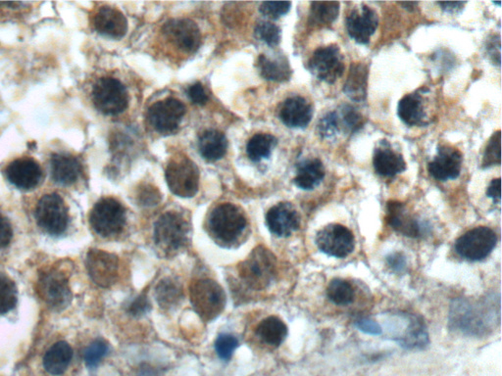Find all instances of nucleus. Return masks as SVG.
<instances>
[{
	"label": "nucleus",
	"instance_id": "nucleus-31",
	"mask_svg": "<svg viewBox=\"0 0 502 376\" xmlns=\"http://www.w3.org/2000/svg\"><path fill=\"white\" fill-rule=\"evenodd\" d=\"M409 325L404 335L396 339L397 343L406 350H422L430 344L425 323L416 315H407Z\"/></svg>",
	"mask_w": 502,
	"mask_h": 376
},
{
	"label": "nucleus",
	"instance_id": "nucleus-41",
	"mask_svg": "<svg viewBox=\"0 0 502 376\" xmlns=\"http://www.w3.org/2000/svg\"><path fill=\"white\" fill-rule=\"evenodd\" d=\"M255 36L267 46L274 47L281 43V28L270 22H260L255 28Z\"/></svg>",
	"mask_w": 502,
	"mask_h": 376
},
{
	"label": "nucleus",
	"instance_id": "nucleus-40",
	"mask_svg": "<svg viewBox=\"0 0 502 376\" xmlns=\"http://www.w3.org/2000/svg\"><path fill=\"white\" fill-rule=\"evenodd\" d=\"M501 130H498L491 135L488 145H486L483 156V168H490V167L501 164Z\"/></svg>",
	"mask_w": 502,
	"mask_h": 376
},
{
	"label": "nucleus",
	"instance_id": "nucleus-2",
	"mask_svg": "<svg viewBox=\"0 0 502 376\" xmlns=\"http://www.w3.org/2000/svg\"><path fill=\"white\" fill-rule=\"evenodd\" d=\"M190 234V224L182 214L166 212L154 226V242L164 254L173 255L185 248Z\"/></svg>",
	"mask_w": 502,
	"mask_h": 376
},
{
	"label": "nucleus",
	"instance_id": "nucleus-14",
	"mask_svg": "<svg viewBox=\"0 0 502 376\" xmlns=\"http://www.w3.org/2000/svg\"><path fill=\"white\" fill-rule=\"evenodd\" d=\"M86 266L91 281L103 288L113 286L119 276V258L106 251H88Z\"/></svg>",
	"mask_w": 502,
	"mask_h": 376
},
{
	"label": "nucleus",
	"instance_id": "nucleus-43",
	"mask_svg": "<svg viewBox=\"0 0 502 376\" xmlns=\"http://www.w3.org/2000/svg\"><path fill=\"white\" fill-rule=\"evenodd\" d=\"M107 352H108V345L101 339H98L88 345L83 352V360L86 367L90 368L98 367L99 362L106 356Z\"/></svg>",
	"mask_w": 502,
	"mask_h": 376
},
{
	"label": "nucleus",
	"instance_id": "nucleus-54",
	"mask_svg": "<svg viewBox=\"0 0 502 376\" xmlns=\"http://www.w3.org/2000/svg\"><path fill=\"white\" fill-rule=\"evenodd\" d=\"M438 4L444 11L454 14V13H457L462 10L466 2H438Z\"/></svg>",
	"mask_w": 502,
	"mask_h": 376
},
{
	"label": "nucleus",
	"instance_id": "nucleus-4",
	"mask_svg": "<svg viewBox=\"0 0 502 376\" xmlns=\"http://www.w3.org/2000/svg\"><path fill=\"white\" fill-rule=\"evenodd\" d=\"M190 296L193 310L206 323L218 318L226 306L224 289L213 279H196L190 284Z\"/></svg>",
	"mask_w": 502,
	"mask_h": 376
},
{
	"label": "nucleus",
	"instance_id": "nucleus-23",
	"mask_svg": "<svg viewBox=\"0 0 502 376\" xmlns=\"http://www.w3.org/2000/svg\"><path fill=\"white\" fill-rule=\"evenodd\" d=\"M94 30L111 38H121L128 31V21L116 8L103 6L93 18Z\"/></svg>",
	"mask_w": 502,
	"mask_h": 376
},
{
	"label": "nucleus",
	"instance_id": "nucleus-1",
	"mask_svg": "<svg viewBox=\"0 0 502 376\" xmlns=\"http://www.w3.org/2000/svg\"><path fill=\"white\" fill-rule=\"evenodd\" d=\"M496 315L486 301L459 298L451 304L449 326L466 335L482 336L493 328Z\"/></svg>",
	"mask_w": 502,
	"mask_h": 376
},
{
	"label": "nucleus",
	"instance_id": "nucleus-47",
	"mask_svg": "<svg viewBox=\"0 0 502 376\" xmlns=\"http://www.w3.org/2000/svg\"><path fill=\"white\" fill-rule=\"evenodd\" d=\"M386 261L389 268H391L394 273L402 274L407 270L406 257H405L404 253L399 252V251L392 252L391 254L386 256Z\"/></svg>",
	"mask_w": 502,
	"mask_h": 376
},
{
	"label": "nucleus",
	"instance_id": "nucleus-39",
	"mask_svg": "<svg viewBox=\"0 0 502 376\" xmlns=\"http://www.w3.org/2000/svg\"><path fill=\"white\" fill-rule=\"evenodd\" d=\"M342 130L345 132L354 133L364 125L365 119L363 115L355 107L349 104H344L337 112Z\"/></svg>",
	"mask_w": 502,
	"mask_h": 376
},
{
	"label": "nucleus",
	"instance_id": "nucleus-10",
	"mask_svg": "<svg viewBox=\"0 0 502 376\" xmlns=\"http://www.w3.org/2000/svg\"><path fill=\"white\" fill-rule=\"evenodd\" d=\"M498 243V235L488 226H478L461 235L455 242L460 257L472 262L488 258Z\"/></svg>",
	"mask_w": 502,
	"mask_h": 376
},
{
	"label": "nucleus",
	"instance_id": "nucleus-7",
	"mask_svg": "<svg viewBox=\"0 0 502 376\" xmlns=\"http://www.w3.org/2000/svg\"><path fill=\"white\" fill-rule=\"evenodd\" d=\"M124 206L114 198H102L90 214V224L94 231L102 237L121 234L125 224Z\"/></svg>",
	"mask_w": 502,
	"mask_h": 376
},
{
	"label": "nucleus",
	"instance_id": "nucleus-37",
	"mask_svg": "<svg viewBox=\"0 0 502 376\" xmlns=\"http://www.w3.org/2000/svg\"><path fill=\"white\" fill-rule=\"evenodd\" d=\"M327 296L329 301L337 306L349 305L354 299V289L349 281L342 278H334L327 287Z\"/></svg>",
	"mask_w": 502,
	"mask_h": 376
},
{
	"label": "nucleus",
	"instance_id": "nucleus-29",
	"mask_svg": "<svg viewBox=\"0 0 502 376\" xmlns=\"http://www.w3.org/2000/svg\"><path fill=\"white\" fill-rule=\"evenodd\" d=\"M227 149V138L224 133L219 130H205L198 138V151L206 161L220 160L226 154Z\"/></svg>",
	"mask_w": 502,
	"mask_h": 376
},
{
	"label": "nucleus",
	"instance_id": "nucleus-22",
	"mask_svg": "<svg viewBox=\"0 0 502 376\" xmlns=\"http://www.w3.org/2000/svg\"><path fill=\"white\" fill-rule=\"evenodd\" d=\"M279 116L287 127L304 129L312 120L313 107L304 98L292 96L282 104Z\"/></svg>",
	"mask_w": 502,
	"mask_h": 376
},
{
	"label": "nucleus",
	"instance_id": "nucleus-21",
	"mask_svg": "<svg viewBox=\"0 0 502 376\" xmlns=\"http://www.w3.org/2000/svg\"><path fill=\"white\" fill-rule=\"evenodd\" d=\"M386 219L392 229L404 236L417 239L423 234L424 226L419 219L409 213L405 204L399 201H389Z\"/></svg>",
	"mask_w": 502,
	"mask_h": 376
},
{
	"label": "nucleus",
	"instance_id": "nucleus-36",
	"mask_svg": "<svg viewBox=\"0 0 502 376\" xmlns=\"http://www.w3.org/2000/svg\"><path fill=\"white\" fill-rule=\"evenodd\" d=\"M276 145L277 138L268 133H258L253 135L247 145L248 158L253 162L268 158Z\"/></svg>",
	"mask_w": 502,
	"mask_h": 376
},
{
	"label": "nucleus",
	"instance_id": "nucleus-44",
	"mask_svg": "<svg viewBox=\"0 0 502 376\" xmlns=\"http://www.w3.org/2000/svg\"><path fill=\"white\" fill-rule=\"evenodd\" d=\"M239 347V341L231 334H221L215 341V351L220 359L230 360L235 350Z\"/></svg>",
	"mask_w": 502,
	"mask_h": 376
},
{
	"label": "nucleus",
	"instance_id": "nucleus-8",
	"mask_svg": "<svg viewBox=\"0 0 502 376\" xmlns=\"http://www.w3.org/2000/svg\"><path fill=\"white\" fill-rule=\"evenodd\" d=\"M35 216L38 226L51 235L64 234L69 224L66 204L57 193H51L41 198L36 205Z\"/></svg>",
	"mask_w": 502,
	"mask_h": 376
},
{
	"label": "nucleus",
	"instance_id": "nucleus-26",
	"mask_svg": "<svg viewBox=\"0 0 502 376\" xmlns=\"http://www.w3.org/2000/svg\"><path fill=\"white\" fill-rule=\"evenodd\" d=\"M51 177L57 184H75L82 174V164L75 157L54 154L51 160Z\"/></svg>",
	"mask_w": 502,
	"mask_h": 376
},
{
	"label": "nucleus",
	"instance_id": "nucleus-46",
	"mask_svg": "<svg viewBox=\"0 0 502 376\" xmlns=\"http://www.w3.org/2000/svg\"><path fill=\"white\" fill-rule=\"evenodd\" d=\"M150 309L151 305L148 295L143 292L128 305L127 312L133 317H140V315H146Z\"/></svg>",
	"mask_w": 502,
	"mask_h": 376
},
{
	"label": "nucleus",
	"instance_id": "nucleus-11",
	"mask_svg": "<svg viewBox=\"0 0 502 376\" xmlns=\"http://www.w3.org/2000/svg\"><path fill=\"white\" fill-rule=\"evenodd\" d=\"M308 70L321 82L333 85L344 75V57L337 44L319 47L308 61Z\"/></svg>",
	"mask_w": 502,
	"mask_h": 376
},
{
	"label": "nucleus",
	"instance_id": "nucleus-16",
	"mask_svg": "<svg viewBox=\"0 0 502 376\" xmlns=\"http://www.w3.org/2000/svg\"><path fill=\"white\" fill-rule=\"evenodd\" d=\"M378 26V14L365 4L353 9L345 20L347 33L353 41L360 44H367L370 41Z\"/></svg>",
	"mask_w": 502,
	"mask_h": 376
},
{
	"label": "nucleus",
	"instance_id": "nucleus-9",
	"mask_svg": "<svg viewBox=\"0 0 502 376\" xmlns=\"http://www.w3.org/2000/svg\"><path fill=\"white\" fill-rule=\"evenodd\" d=\"M91 94L94 107L107 116L121 114L129 103L124 85L113 78H101L94 85Z\"/></svg>",
	"mask_w": 502,
	"mask_h": 376
},
{
	"label": "nucleus",
	"instance_id": "nucleus-18",
	"mask_svg": "<svg viewBox=\"0 0 502 376\" xmlns=\"http://www.w3.org/2000/svg\"><path fill=\"white\" fill-rule=\"evenodd\" d=\"M4 172L8 182L22 190L34 189L43 177L41 166L30 157H22L12 161Z\"/></svg>",
	"mask_w": 502,
	"mask_h": 376
},
{
	"label": "nucleus",
	"instance_id": "nucleus-13",
	"mask_svg": "<svg viewBox=\"0 0 502 376\" xmlns=\"http://www.w3.org/2000/svg\"><path fill=\"white\" fill-rule=\"evenodd\" d=\"M38 293L52 309H62L69 304L72 296L67 276L56 268L43 271L39 276Z\"/></svg>",
	"mask_w": 502,
	"mask_h": 376
},
{
	"label": "nucleus",
	"instance_id": "nucleus-3",
	"mask_svg": "<svg viewBox=\"0 0 502 376\" xmlns=\"http://www.w3.org/2000/svg\"><path fill=\"white\" fill-rule=\"evenodd\" d=\"M209 231L217 241L225 246L235 244L247 226L242 211L231 203L220 204L211 212L208 219Z\"/></svg>",
	"mask_w": 502,
	"mask_h": 376
},
{
	"label": "nucleus",
	"instance_id": "nucleus-38",
	"mask_svg": "<svg viewBox=\"0 0 502 376\" xmlns=\"http://www.w3.org/2000/svg\"><path fill=\"white\" fill-rule=\"evenodd\" d=\"M18 291L15 282L0 273V315L11 312L17 305Z\"/></svg>",
	"mask_w": 502,
	"mask_h": 376
},
{
	"label": "nucleus",
	"instance_id": "nucleus-25",
	"mask_svg": "<svg viewBox=\"0 0 502 376\" xmlns=\"http://www.w3.org/2000/svg\"><path fill=\"white\" fill-rule=\"evenodd\" d=\"M373 164L376 174L384 177H396L406 169L404 157L394 151L386 140L380 147L376 148Z\"/></svg>",
	"mask_w": 502,
	"mask_h": 376
},
{
	"label": "nucleus",
	"instance_id": "nucleus-28",
	"mask_svg": "<svg viewBox=\"0 0 502 376\" xmlns=\"http://www.w3.org/2000/svg\"><path fill=\"white\" fill-rule=\"evenodd\" d=\"M257 68L261 77L272 82H287L292 74L289 60L284 55L269 57L261 54L258 58Z\"/></svg>",
	"mask_w": 502,
	"mask_h": 376
},
{
	"label": "nucleus",
	"instance_id": "nucleus-24",
	"mask_svg": "<svg viewBox=\"0 0 502 376\" xmlns=\"http://www.w3.org/2000/svg\"><path fill=\"white\" fill-rule=\"evenodd\" d=\"M397 112L400 120L409 127H424L428 124L425 98L420 90L400 99Z\"/></svg>",
	"mask_w": 502,
	"mask_h": 376
},
{
	"label": "nucleus",
	"instance_id": "nucleus-30",
	"mask_svg": "<svg viewBox=\"0 0 502 376\" xmlns=\"http://www.w3.org/2000/svg\"><path fill=\"white\" fill-rule=\"evenodd\" d=\"M73 357V350L65 341L52 345L43 357V367L49 375H61L66 372Z\"/></svg>",
	"mask_w": 502,
	"mask_h": 376
},
{
	"label": "nucleus",
	"instance_id": "nucleus-12",
	"mask_svg": "<svg viewBox=\"0 0 502 376\" xmlns=\"http://www.w3.org/2000/svg\"><path fill=\"white\" fill-rule=\"evenodd\" d=\"M316 244L321 252L337 258L347 257L355 248L352 231L341 224H329L316 234Z\"/></svg>",
	"mask_w": 502,
	"mask_h": 376
},
{
	"label": "nucleus",
	"instance_id": "nucleus-53",
	"mask_svg": "<svg viewBox=\"0 0 502 376\" xmlns=\"http://www.w3.org/2000/svg\"><path fill=\"white\" fill-rule=\"evenodd\" d=\"M486 196L491 198L494 203L501 202V179L491 180L490 185L486 188Z\"/></svg>",
	"mask_w": 502,
	"mask_h": 376
},
{
	"label": "nucleus",
	"instance_id": "nucleus-17",
	"mask_svg": "<svg viewBox=\"0 0 502 376\" xmlns=\"http://www.w3.org/2000/svg\"><path fill=\"white\" fill-rule=\"evenodd\" d=\"M164 35L178 48L185 52H195L200 48L201 33L195 22L190 19H173L165 24Z\"/></svg>",
	"mask_w": 502,
	"mask_h": 376
},
{
	"label": "nucleus",
	"instance_id": "nucleus-32",
	"mask_svg": "<svg viewBox=\"0 0 502 376\" xmlns=\"http://www.w3.org/2000/svg\"><path fill=\"white\" fill-rule=\"evenodd\" d=\"M325 177L324 164L319 159H310L298 164L294 182L303 190H312L321 184Z\"/></svg>",
	"mask_w": 502,
	"mask_h": 376
},
{
	"label": "nucleus",
	"instance_id": "nucleus-51",
	"mask_svg": "<svg viewBox=\"0 0 502 376\" xmlns=\"http://www.w3.org/2000/svg\"><path fill=\"white\" fill-rule=\"evenodd\" d=\"M355 325L360 331L365 334H369V335H381V333H383V329H381V326L379 325V323L371 320V318H361V320L355 323Z\"/></svg>",
	"mask_w": 502,
	"mask_h": 376
},
{
	"label": "nucleus",
	"instance_id": "nucleus-20",
	"mask_svg": "<svg viewBox=\"0 0 502 376\" xmlns=\"http://www.w3.org/2000/svg\"><path fill=\"white\" fill-rule=\"evenodd\" d=\"M269 231L279 237L290 236L300 226V216L290 203L282 202L273 206L266 215Z\"/></svg>",
	"mask_w": 502,
	"mask_h": 376
},
{
	"label": "nucleus",
	"instance_id": "nucleus-55",
	"mask_svg": "<svg viewBox=\"0 0 502 376\" xmlns=\"http://www.w3.org/2000/svg\"><path fill=\"white\" fill-rule=\"evenodd\" d=\"M399 5H401L404 9L408 10V11H413L415 8L417 7L418 2H399Z\"/></svg>",
	"mask_w": 502,
	"mask_h": 376
},
{
	"label": "nucleus",
	"instance_id": "nucleus-33",
	"mask_svg": "<svg viewBox=\"0 0 502 376\" xmlns=\"http://www.w3.org/2000/svg\"><path fill=\"white\" fill-rule=\"evenodd\" d=\"M255 333L264 343L272 347H279L287 338V326L281 318L272 315L259 323Z\"/></svg>",
	"mask_w": 502,
	"mask_h": 376
},
{
	"label": "nucleus",
	"instance_id": "nucleus-34",
	"mask_svg": "<svg viewBox=\"0 0 502 376\" xmlns=\"http://www.w3.org/2000/svg\"><path fill=\"white\" fill-rule=\"evenodd\" d=\"M155 299L159 307L163 310H171L177 307L184 299V290L182 284L176 279L166 278L162 279L155 288Z\"/></svg>",
	"mask_w": 502,
	"mask_h": 376
},
{
	"label": "nucleus",
	"instance_id": "nucleus-6",
	"mask_svg": "<svg viewBox=\"0 0 502 376\" xmlns=\"http://www.w3.org/2000/svg\"><path fill=\"white\" fill-rule=\"evenodd\" d=\"M167 184L175 195L193 197L200 187V171L188 157H176L169 162L165 172Z\"/></svg>",
	"mask_w": 502,
	"mask_h": 376
},
{
	"label": "nucleus",
	"instance_id": "nucleus-5",
	"mask_svg": "<svg viewBox=\"0 0 502 376\" xmlns=\"http://www.w3.org/2000/svg\"><path fill=\"white\" fill-rule=\"evenodd\" d=\"M277 273V260L264 246L256 247L239 265V276L250 288L262 290L273 281Z\"/></svg>",
	"mask_w": 502,
	"mask_h": 376
},
{
	"label": "nucleus",
	"instance_id": "nucleus-42",
	"mask_svg": "<svg viewBox=\"0 0 502 376\" xmlns=\"http://www.w3.org/2000/svg\"><path fill=\"white\" fill-rule=\"evenodd\" d=\"M318 135L322 140H332L342 132L337 112H329L318 122Z\"/></svg>",
	"mask_w": 502,
	"mask_h": 376
},
{
	"label": "nucleus",
	"instance_id": "nucleus-35",
	"mask_svg": "<svg viewBox=\"0 0 502 376\" xmlns=\"http://www.w3.org/2000/svg\"><path fill=\"white\" fill-rule=\"evenodd\" d=\"M339 13V2L314 1L310 4L309 24L313 27H329Z\"/></svg>",
	"mask_w": 502,
	"mask_h": 376
},
{
	"label": "nucleus",
	"instance_id": "nucleus-27",
	"mask_svg": "<svg viewBox=\"0 0 502 376\" xmlns=\"http://www.w3.org/2000/svg\"><path fill=\"white\" fill-rule=\"evenodd\" d=\"M369 68L363 62L352 63L344 85L345 95L354 102H363L367 98Z\"/></svg>",
	"mask_w": 502,
	"mask_h": 376
},
{
	"label": "nucleus",
	"instance_id": "nucleus-15",
	"mask_svg": "<svg viewBox=\"0 0 502 376\" xmlns=\"http://www.w3.org/2000/svg\"><path fill=\"white\" fill-rule=\"evenodd\" d=\"M185 113L182 102L175 98H166L156 102L148 109V119L156 132L168 135L176 132Z\"/></svg>",
	"mask_w": 502,
	"mask_h": 376
},
{
	"label": "nucleus",
	"instance_id": "nucleus-45",
	"mask_svg": "<svg viewBox=\"0 0 502 376\" xmlns=\"http://www.w3.org/2000/svg\"><path fill=\"white\" fill-rule=\"evenodd\" d=\"M290 6L289 1H267L260 5V12L271 19H279L290 11Z\"/></svg>",
	"mask_w": 502,
	"mask_h": 376
},
{
	"label": "nucleus",
	"instance_id": "nucleus-50",
	"mask_svg": "<svg viewBox=\"0 0 502 376\" xmlns=\"http://www.w3.org/2000/svg\"><path fill=\"white\" fill-rule=\"evenodd\" d=\"M13 229L11 224L2 214H0V249L6 248L11 242Z\"/></svg>",
	"mask_w": 502,
	"mask_h": 376
},
{
	"label": "nucleus",
	"instance_id": "nucleus-49",
	"mask_svg": "<svg viewBox=\"0 0 502 376\" xmlns=\"http://www.w3.org/2000/svg\"><path fill=\"white\" fill-rule=\"evenodd\" d=\"M188 96L195 105L203 106L208 103V94L203 85L200 83H196L195 85H190L188 90Z\"/></svg>",
	"mask_w": 502,
	"mask_h": 376
},
{
	"label": "nucleus",
	"instance_id": "nucleus-48",
	"mask_svg": "<svg viewBox=\"0 0 502 376\" xmlns=\"http://www.w3.org/2000/svg\"><path fill=\"white\" fill-rule=\"evenodd\" d=\"M160 193L155 187L145 185V187L141 188L140 193H138V201L143 206H154L160 201Z\"/></svg>",
	"mask_w": 502,
	"mask_h": 376
},
{
	"label": "nucleus",
	"instance_id": "nucleus-19",
	"mask_svg": "<svg viewBox=\"0 0 502 376\" xmlns=\"http://www.w3.org/2000/svg\"><path fill=\"white\" fill-rule=\"evenodd\" d=\"M462 163L463 156L459 149L449 145H439L438 154L428 164V171L434 179L446 182L459 177Z\"/></svg>",
	"mask_w": 502,
	"mask_h": 376
},
{
	"label": "nucleus",
	"instance_id": "nucleus-52",
	"mask_svg": "<svg viewBox=\"0 0 502 376\" xmlns=\"http://www.w3.org/2000/svg\"><path fill=\"white\" fill-rule=\"evenodd\" d=\"M496 51H501V38L499 36H494L491 41L486 44V51L488 55L493 58V61L498 65L501 64V54L496 53Z\"/></svg>",
	"mask_w": 502,
	"mask_h": 376
}]
</instances>
